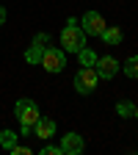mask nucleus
Returning a JSON list of instances; mask_svg holds the SVG:
<instances>
[{
	"mask_svg": "<svg viewBox=\"0 0 138 155\" xmlns=\"http://www.w3.org/2000/svg\"><path fill=\"white\" fill-rule=\"evenodd\" d=\"M11 155H30V147H22V144H14L11 150H8Z\"/></svg>",
	"mask_w": 138,
	"mask_h": 155,
	"instance_id": "nucleus-15",
	"label": "nucleus"
},
{
	"mask_svg": "<svg viewBox=\"0 0 138 155\" xmlns=\"http://www.w3.org/2000/svg\"><path fill=\"white\" fill-rule=\"evenodd\" d=\"M105 31V17L100 11H86L83 14V33L86 36H100Z\"/></svg>",
	"mask_w": 138,
	"mask_h": 155,
	"instance_id": "nucleus-6",
	"label": "nucleus"
},
{
	"mask_svg": "<svg viewBox=\"0 0 138 155\" xmlns=\"http://www.w3.org/2000/svg\"><path fill=\"white\" fill-rule=\"evenodd\" d=\"M100 39H102V42H108V45H122V31L119 28H113V25H105V31L100 33Z\"/></svg>",
	"mask_w": 138,
	"mask_h": 155,
	"instance_id": "nucleus-10",
	"label": "nucleus"
},
{
	"mask_svg": "<svg viewBox=\"0 0 138 155\" xmlns=\"http://www.w3.org/2000/svg\"><path fill=\"white\" fill-rule=\"evenodd\" d=\"M100 83V75L94 67H80V72L75 75V91L77 94H91Z\"/></svg>",
	"mask_w": 138,
	"mask_h": 155,
	"instance_id": "nucleus-3",
	"label": "nucleus"
},
{
	"mask_svg": "<svg viewBox=\"0 0 138 155\" xmlns=\"http://www.w3.org/2000/svg\"><path fill=\"white\" fill-rule=\"evenodd\" d=\"M61 42H64V50H69V53H80L86 47V33L77 25V19H69L66 22V28L61 33Z\"/></svg>",
	"mask_w": 138,
	"mask_h": 155,
	"instance_id": "nucleus-2",
	"label": "nucleus"
},
{
	"mask_svg": "<svg viewBox=\"0 0 138 155\" xmlns=\"http://www.w3.org/2000/svg\"><path fill=\"white\" fill-rule=\"evenodd\" d=\"M3 22H6V8L0 6V25H3Z\"/></svg>",
	"mask_w": 138,
	"mask_h": 155,
	"instance_id": "nucleus-17",
	"label": "nucleus"
},
{
	"mask_svg": "<svg viewBox=\"0 0 138 155\" xmlns=\"http://www.w3.org/2000/svg\"><path fill=\"white\" fill-rule=\"evenodd\" d=\"M0 144H3L6 150H11L17 144V133L14 130H3V133H0Z\"/></svg>",
	"mask_w": 138,
	"mask_h": 155,
	"instance_id": "nucleus-14",
	"label": "nucleus"
},
{
	"mask_svg": "<svg viewBox=\"0 0 138 155\" xmlns=\"http://www.w3.org/2000/svg\"><path fill=\"white\" fill-rule=\"evenodd\" d=\"M14 114H17V119H19V130H22L25 136H28V133H33V125H36V119L42 116V114H39V105H36L33 100H28V97L17 100V105H14Z\"/></svg>",
	"mask_w": 138,
	"mask_h": 155,
	"instance_id": "nucleus-1",
	"label": "nucleus"
},
{
	"mask_svg": "<svg viewBox=\"0 0 138 155\" xmlns=\"http://www.w3.org/2000/svg\"><path fill=\"white\" fill-rule=\"evenodd\" d=\"M135 119H138V105H135Z\"/></svg>",
	"mask_w": 138,
	"mask_h": 155,
	"instance_id": "nucleus-18",
	"label": "nucleus"
},
{
	"mask_svg": "<svg viewBox=\"0 0 138 155\" xmlns=\"http://www.w3.org/2000/svg\"><path fill=\"white\" fill-rule=\"evenodd\" d=\"M42 155H61V147H55V144H47L42 150Z\"/></svg>",
	"mask_w": 138,
	"mask_h": 155,
	"instance_id": "nucleus-16",
	"label": "nucleus"
},
{
	"mask_svg": "<svg viewBox=\"0 0 138 155\" xmlns=\"http://www.w3.org/2000/svg\"><path fill=\"white\" fill-rule=\"evenodd\" d=\"M47 45H50V36L47 33H36L33 42H30V47L25 50V61L28 64H39L42 55H44V50H47Z\"/></svg>",
	"mask_w": 138,
	"mask_h": 155,
	"instance_id": "nucleus-5",
	"label": "nucleus"
},
{
	"mask_svg": "<svg viewBox=\"0 0 138 155\" xmlns=\"http://www.w3.org/2000/svg\"><path fill=\"white\" fill-rule=\"evenodd\" d=\"M77 61H80V67H94L97 64V53L88 50V47H83L80 53H77Z\"/></svg>",
	"mask_w": 138,
	"mask_h": 155,
	"instance_id": "nucleus-11",
	"label": "nucleus"
},
{
	"mask_svg": "<svg viewBox=\"0 0 138 155\" xmlns=\"http://www.w3.org/2000/svg\"><path fill=\"white\" fill-rule=\"evenodd\" d=\"M116 111H119V116L130 119V116H135V103H130V100H119V103H116Z\"/></svg>",
	"mask_w": 138,
	"mask_h": 155,
	"instance_id": "nucleus-12",
	"label": "nucleus"
},
{
	"mask_svg": "<svg viewBox=\"0 0 138 155\" xmlns=\"http://www.w3.org/2000/svg\"><path fill=\"white\" fill-rule=\"evenodd\" d=\"M61 152L64 155H80L83 152V136H77V133H66V136H61Z\"/></svg>",
	"mask_w": 138,
	"mask_h": 155,
	"instance_id": "nucleus-8",
	"label": "nucleus"
},
{
	"mask_svg": "<svg viewBox=\"0 0 138 155\" xmlns=\"http://www.w3.org/2000/svg\"><path fill=\"white\" fill-rule=\"evenodd\" d=\"M39 64H42V69H44V72H53V75H55V72L66 69V55L58 50V47H47Z\"/></svg>",
	"mask_w": 138,
	"mask_h": 155,
	"instance_id": "nucleus-4",
	"label": "nucleus"
},
{
	"mask_svg": "<svg viewBox=\"0 0 138 155\" xmlns=\"http://www.w3.org/2000/svg\"><path fill=\"white\" fill-rule=\"evenodd\" d=\"M94 69H97V75L100 78H105V81H111V78L119 72V61H116L113 55H97V64H94Z\"/></svg>",
	"mask_w": 138,
	"mask_h": 155,
	"instance_id": "nucleus-7",
	"label": "nucleus"
},
{
	"mask_svg": "<svg viewBox=\"0 0 138 155\" xmlns=\"http://www.w3.org/2000/svg\"><path fill=\"white\" fill-rule=\"evenodd\" d=\"M124 75L138 81V55H130L127 61H124Z\"/></svg>",
	"mask_w": 138,
	"mask_h": 155,
	"instance_id": "nucleus-13",
	"label": "nucleus"
},
{
	"mask_svg": "<svg viewBox=\"0 0 138 155\" xmlns=\"http://www.w3.org/2000/svg\"><path fill=\"white\" fill-rule=\"evenodd\" d=\"M33 133H36L42 141H47L50 136H55V122L50 119V116H39L36 125H33Z\"/></svg>",
	"mask_w": 138,
	"mask_h": 155,
	"instance_id": "nucleus-9",
	"label": "nucleus"
}]
</instances>
